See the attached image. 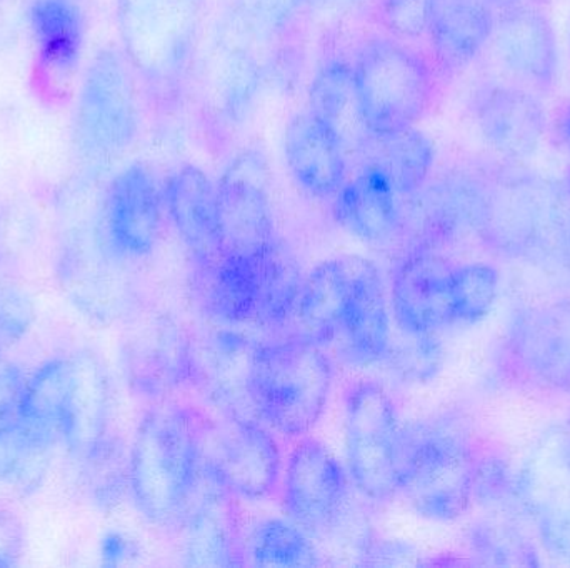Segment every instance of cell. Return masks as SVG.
<instances>
[{
	"label": "cell",
	"instance_id": "obj_11",
	"mask_svg": "<svg viewBox=\"0 0 570 568\" xmlns=\"http://www.w3.org/2000/svg\"><path fill=\"white\" fill-rule=\"evenodd\" d=\"M279 489L288 519L308 536H322L335 527L347 502V474L321 440L305 436L288 454Z\"/></svg>",
	"mask_w": 570,
	"mask_h": 568
},
{
	"label": "cell",
	"instance_id": "obj_5",
	"mask_svg": "<svg viewBox=\"0 0 570 568\" xmlns=\"http://www.w3.org/2000/svg\"><path fill=\"white\" fill-rule=\"evenodd\" d=\"M200 460L204 479L234 499H267L283 479L279 444L257 417H200Z\"/></svg>",
	"mask_w": 570,
	"mask_h": 568
},
{
	"label": "cell",
	"instance_id": "obj_12",
	"mask_svg": "<svg viewBox=\"0 0 570 568\" xmlns=\"http://www.w3.org/2000/svg\"><path fill=\"white\" fill-rule=\"evenodd\" d=\"M518 492L549 552L570 560V423L542 437L519 476Z\"/></svg>",
	"mask_w": 570,
	"mask_h": 568
},
{
	"label": "cell",
	"instance_id": "obj_6",
	"mask_svg": "<svg viewBox=\"0 0 570 568\" xmlns=\"http://www.w3.org/2000/svg\"><path fill=\"white\" fill-rule=\"evenodd\" d=\"M399 426L394 400L382 383L362 380L345 396V452L355 489L385 504L399 490Z\"/></svg>",
	"mask_w": 570,
	"mask_h": 568
},
{
	"label": "cell",
	"instance_id": "obj_40",
	"mask_svg": "<svg viewBox=\"0 0 570 568\" xmlns=\"http://www.w3.org/2000/svg\"><path fill=\"white\" fill-rule=\"evenodd\" d=\"M36 319V306L19 289H0V357L23 339Z\"/></svg>",
	"mask_w": 570,
	"mask_h": 568
},
{
	"label": "cell",
	"instance_id": "obj_13",
	"mask_svg": "<svg viewBox=\"0 0 570 568\" xmlns=\"http://www.w3.org/2000/svg\"><path fill=\"white\" fill-rule=\"evenodd\" d=\"M454 269L448 259L429 249L412 250L397 263L391 299L399 329L438 333L455 323Z\"/></svg>",
	"mask_w": 570,
	"mask_h": 568
},
{
	"label": "cell",
	"instance_id": "obj_15",
	"mask_svg": "<svg viewBox=\"0 0 570 568\" xmlns=\"http://www.w3.org/2000/svg\"><path fill=\"white\" fill-rule=\"evenodd\" d=\"M164 192L144 163L126 167L106 197V233L120 256H149L163 230Z\"/></svg>",
	"mask_w": 570,
	"mask_h": 568
},
{
	"label": "cell",
	"instance_id": "obj_14",
	"mask_svg": "<svg viewBox=\"0 0 570 568\" xmlns=\"http://www.w3.org/2000/svg\"><path fill=\"white\" fill-rule=\"evenodd\" d=\"M475 122L489 149L512 162L535 156L548 132L538 92L515 82L485 87L475 102Z\"/></svg>",
	"mask_w": 570,
	"mask_h": 568
},
{
	"label": "cell",
	"instance_id": "obj_18",
	"mask_svg": "<svg viewBox=\"0 0 570 568\" xmlns=\"http://www.w3.org/2000/svg\"><path fill=\"white\" fill-rule=\"evenodd\" d=\"M391 336V317L381 272L371 260L352 257L351 296L337 336L342 356L357 366L381 362Z\"/></svg>",
	"mask_w": 570,
	"mask_h": 568
},
{
	"label": "cell",
	"instance_id": "obj_37",
	"mask_svg": "<svg viewBox=\"0 0 570 568\" xmlns=\"http://www.w3.org/2000/svg\"><path fill=\"white\" fill-rule=\"evenodd\" d=\"M399 329V327H397ZM444 352L438 333H392L384 360L404 382L424 383L441 369Z\"/></svg>",
	"mask_w": 570,
	"mask_h": 568
},
{
	"label": "cell",
	"instance_id": "obj_36",
	"mask_svg": "<svg viewBox=\"0 0 570 568\" xmlns=\"http://www.w3.org/2000/svg\"><path fill=\"white\" fill-rule=\"evenodd\" d=\"M104 259L99 256H89L87 252H76L70 247L69 253L62 257L63 287L70 299L82 312L90 317H104L109 312L110 272L102 266Z\"/></svg>",
	"mask_w": 570,
	"mask_h": 568
},
{
	"label": "cell",
	"instance_id": "obj_2",
	"mask_svg": "<svg viewBox=\"0 0 570 568\" xmlns=\"http://www.w3.org/2000/svg\"><path fill=\"white\" fill-rule=\"evenodd\" d=\"M479 456L471 437L452 419L401 429L399 490L421 517L451 522L474 504Z\"/></svg>",
	"mask_w": 570,
	"mask_h": 568
},
{
	"label": "cell",
	"instance_id": "obj_19",
	"mask_svg": "<svg viewBox=\"0 0 570 568\" xmlns=\"http://www.w3.org/2000/svg\"><path fill=\"white\" fill-rule=\"evenodd\" d=\"M288 169L302 189L318 199L334 197L344 186L347 163L341 137L312 112L297 113L284 136Z\"/></svg>",
	"mask_w": 570,
	"mask_h": 568
},
{
	"label": "cell",
	"instance_id": "obj_17",
	"mask_svg": "<svg viewBox=\"0 0 570 568\" xmlns=\"http://www.w3.org/2000/svg\"><path fill=\"white\" fill-rule=\"evenodd\" d=\"M519 372L546 389L570 390V312L559 307L522 310L508 333Z\"/></svg>",
	"mask_w": 570,
	"mask_h": 568
},
{
	"label": "cell",
	"instance_id": "obj_45",
	"mask_svg": "<svg viewBox=\"0 0 570 568\" xmlns=\"http://www.w3.org/2000/svg\"><path fill=\"white\" fill-rule=\"evenodd\" d=\"M492 9L501 12H509V10L524 9V7H539V3L544 0H485Z\"/></svg>",
	"mask_w": 570,
	"mask_h": 568
},
{
	"label": "cell",
	"instance_id": "obj_1",
	"mask_svg": "<svg viewBox=\"0 0 570 568\" xmlns=\"http://www.w3.org/2000/svg\"><path fill=\"white\" fill-rule=\"evenodd\" d=\"M200 413L157 409L147 413L129 450V492L149 522L179 526L203 489Z\"/></svg>",
	"mask_w": 570,
	"mask_h": 568
},
{
	"label": "cell",
	"instance_id": "obj_8",
	"mask_svg": "<svg viewBox=\"0 0 570 568\" xmlns=\"http://www.w3.org/2000/svg\"><path fill=\"white\" fill-rule=\"evenodd\" d=\"M200 0H119L130 62L163 93L176 89L189 60Z\"/></svg>",
	"mask_w": 570,
	"mask_h": 568
},
{
	"label": "cell",
	"instance_id": "obj_32",
	"mask_svg": "<svg viewBox=\"0 0 570 568\" xmlns=\"http://www.w3.org/2000/svg\"><path fill=\"white\" fill-rule=\"evenodd\" d=\"M59 437L19 416L0 423V482L17 489H36L49 466Z\"/></svg>",
	"mask_w": 570,
	"mask_h": 568
},
{
	"label": "cell",
	"instance_id": "obj_26",
	"mask_svg": "<svg viewBox=\"0 0 570 568\" xmlns=\"http://www.w3.org/2000/svg\"><path fill=\"white\" fill-rule=\"evenodd\" d=\"M351 283L352 257L324 260L305 277L294 313L298 337L318 346L337 339Z\"/></svg>",
	"mask_w": 570,
	"mask_h": 568
},
{
	"label": "cell",
	"instance_id": "obj_34",
	"mask_svg": "<svg viewBox=\"0 0 570 568\" xmlns=\"http://www.w3.org/2000/svg\"><path fill=\"white\" fill-rule=\"evenodd\" d=\"M246 556L259 567H312L318 556L312 537L291 519H266L257 524L244 544Z\"/></svg>",
	"mask_w": 570,
	"mask_h": 568
},
{
	"label": "cell",
	"instance_id": "obj_38",
	"mask_svg": "<svg viewBox=\"0 0 570 568\" xmlns=\"http://www.w3.org/2000/svg\"><path fill=\"white\" fill-rule=\"evenodd\" d=\"M452 292H454L455 322H479L491 312L498 299V270L488 263L455 266Z\"/></svg>",
	"mask_w": 570,
	"mask_h": 568
},
{
	"label": "cell",
	"instance_id": "obj_23",
	"mask_svg": "<svg viewBox=\"0 0 570 568\" xmlns=\"http://www.w3.org/2000/svg\"><path fill=\"white\" fill-rule=\"evenodd\" d=\"M72 363V389L63 419L62 440L70 452L82 457L107 436L110 382L102 360L92 350H80Z\"/></svg>",
	"mask_w": 570,
	"mask_h": 568
},
{
	"label": "cell",
	"instance_id": "obj_3",
	"mask_svg": "<svg viewBox=\"0 0 570 568\" xmlns=\"http://www.w3.org/2000/svg\"><path fill=\"white\" fill-rule=\"evenodd\" d=\"M334 369L322 346L304 339L257 346L249 373L256 416L287 439L311 436L331 396Z\"/></svg>",
	"mask_w": 570,
	"mask_h": 568
},
{
	"label": "cell",
	"instance_id": "obj_43",
	"mask_svg": "<svg viewBox=\"0 0 570 568\" xmlns=\"http://www.w3.org/2000/svg\"><path fill=\"white\" fill-rule=\"evenodd\" d=\"M22 386L20 370L0 360V423L16 409Z\"/></svg>",
	"mask_w": 570,
	"mask_h": 568
},
{
	"label": "cell",
	"instance_id": "obj_4",
	"mask_svg": "<svg viewBox=\"0 0 570 568\" xmlns=\"http://www.w3.org/2000/svg\"><path fill=\"white\" fill-rule=\"evenodd\" d=\"M352 73L362 122L371 136L414 127L434 99L431 63L397 40H368L358 50Z\"/></svg>",
	"mask_w": 570,
	"mask_h": 568
},
{
	"label": "cell",
	"instance_id": "obj_44",
	"mask_svg": "<svg viewBox=\"0 0 570 568\" xmlns=\"http://www.w3.org/2000/svg\"><path fill=\"white\" fill-rule=\"evenodd\" d=\"M130 544L119 534H109L102 542L104 562L117 566L129 556Z\"/></svg>",
	"mask_w": 570,
	"mask_h": 568
},
{
	"label": "cell",
	"instance_id": "obj_39",
	"mask_svg": "<svg viewBox=\"0 0 570 568\" xmlns=\"http://www.w3.org/2000/svg\"><path fill=\"white\" fill-rule=\"evenodd\" d=\"M474 546L479 556L485 557L489 564L501 566H532L531 546L515 532L514 527L505 524H482L474 536Z\"/></svg>",
	"mask_w": 570,
	"mask_h": 568
},
{
	"label": "cell",
	"instance_id": "obj_24",
	"mask_svg": "<svg viewBox=\"0 0 570 568\" xmlns=\"http://www.w3.org/2000/svg\"><path fill=\"white\" fill-rule=\"evenodd\" d=\"M167 212L194 259H209L217 249V186L196 166H184L164 190Z\"/></svg>",
	"mask_w": 570,
	"mask_h": 568
},
{
	"label": "cell",
	"instance_id": "obj_20",
	"mask_svg": "<svg viewBox=\"0 0 570 568\" xmlns=\"http://www.w3.org/2000/svg\"><path fill=\"white\" fill-rule=\"evenodd\" d=\"M261 259L224 253L194 259V292L204 312L229 326L256 323Z\"/></svg>",
	"mask_w": 570,
	"mask_h": 568
},
{
	"label": "cell",
	"instance_id": "obj_21",
	"mask_svg": "<svg viewBox=\"0 0 570 568\" xmlns=\"http://www.w3.org/2000/svg\"><path fill=\"white\" fill-rule=\"evenodd\" d=\"M234 497L210 484L184 517V557L190 566H239L244 556Z\"/></svg>",
	"mask_w": 570,
	"mask_h": 568
},
{
	"label": "cell",
	"instance_id": "obj_46",
	"mask_svg": "<svg viewBox=\"0 0 570 568\" xmlns=\"http://www.w3.org/2000/svg\"><path fill=\"white\" fill-rule=\"evenodd\" d=\"M558 133L561 142L564 143L566 149L570 152V102L569 106L562 110L558 120Z\"/></svg>",
	"mask_w": 570,
	"mask_h": 568
},
{
	"label": "cell",
	"instance_id": "obj_25",
	"mask_svg": "<svg viewBox=\"0 0 570 568\" xmlns=\"http://www.w3.org/2000/svg\"><path fill=\"white\" fill-rule=\"evenodd\" d=\"M334 216L352 236L382 242L401 226L397 192L381 170L367 166L335 193Z\"/></svg>",
	"mask_w": 570,
	"mask_h": 568
},
{
	"label": "cell",
	"instance_id": "obj_33",
	"mask_svg": "<svg viewBox=\"0 0 570 568\" xmlns=\"http://www.w3.org/2000/svg\"><path fill=\"white\" fill-rule=\"evenodd\" d=\"M304 276L295 253L284 240L276 243L261 259L259 302L256 326L283 329L294 320Z\"/></svg>",
	"mask_w": 570,
	"mask_h": 568
},
{
	"label": "cell",
	"instance_id": "obj_7",
	"mask_svg": "<svg viewBox=\"0 0 570 568\" xmlns=\"http://www.w3.org/2000/svg\"><path fill=\"white\" fill-rule=\"evenodd\" d=\"M139 132L136 83L126 60L102 50L87 69L77 106L76 142L92 163L122 156Z\"/></svg>",
	"mask_w": 570,
	"mask_h": 568
},
{
	"label": "cell",
	"instance_id": "obj_9",
	"mask_svg": "<svg viewBox=\"0 0 570 568\" xmlns=\"http://www.w3.org/2000/svg\"><path fill=\"white\" fill-rule=\"evenodd\" d=\"M559 187L531 173H504L485 186L478 233L511 256H541Z\"/></svg>",
	"mask_w": 570,
	"mask_h": 568
},
{
	"label": "cell",
	"instance_id": "obj_22",
	"mask_svg": "<svg viewBox=\"0 0 570 568\" xmlns=\"http://www.w3.org/2000/svg\"><path fill=\"white\" fill-rule=\"evenodd\" d=\"M494 9L485 0H428V32L444 70L468 67L494 36Z\"/></svg>",
	"mask_w": 570,
	"mask_h": 568
},
{
	"label": "cell",
	"instance_id": "obj_29",
	"mask_svg": "<svg viewBox=\"0 0 570 568\" xmlns=\"http://www.w3.org/2000/svg\"><path fill=\"white\" fill-rule=\"evenodd\" d=\"M371 163L387 177L397 196H414L424 189L435 160L434 142L414 127L368 136L364 142Z\"/></svg>",
	"mask_w": 570,
	"mask_h": 568
},
{
	"label": "cell",
	"instance_id": "obj_41",
	"mask_svg": "<svg viewBox=\"0 0 570 568\" xmlns=\"http://www.w3.org/2000/svg\"><path fill=\"white\" fill-rule=\"evenodd\" d=\"M384 26L399 37H419L428 29V0H382Z\"/></svg>",
	"mask_w": 570,
	"mask_h": 568
},
{
	"label": "cell",
	"instance_id": "obj_35",
	"mask_svg": "<svg viewBox=\"0 0 570 568\" xmlns=\"http://www.w3.org/2000/svg\"><path fill=\"white\" fill-rule=\"evenodd\" d=\"M80 459L90 499L102 509L120 502L129 490V452L124 444L106 436Z\"/></svg>",
	"mask_w": 570,
	"mask_h": 568
},
{
	"label": "cell",
	"instance_id": "obj_27",
	"mask_svg": "<svg viewBox=\"0 0 570 568\" xmlns=\"http://www.w3.org/2000/svg\"><path fill=\"white\" fill-rule=\"evenodd\" d=\"M30 27L37 43L40 82L69 79L83 46V16L76 0H33Z\"/></svg>",
	"mask_w": 570,
	"mask_h": 568
},
{
	"label": "cell",
	"instance_id": "obj_31",
	"mask_svg": "<svg viewBox=\"0 0 570 568\" xmlns=\"http://www.w3.org/2000/svg\"><path fill=\"white\" fill-rule=\"evenodd\" d=\"M72 359L47 360L23 380L16 416L62 439L63 419L72 389Z\"/></svg>",
	"mask_w": 570,
	"mask_h": 568
},
{
	"label": "cell",
	"instance_id": "obj_28",
	"mask_svg": "<svg viewBox=\"0 0 570 568\" xmlns=\"http://www.w3.org/2000/svg\"><path fill=\"white\" fill-rule=\"evenodd\" d=\"M257 346L236 333H220L209 340L199 363L193 360V376H200V383L226 416L257 417L249 396L250 363Z\"/></svg>",
	"mask_w": 570,
	"mask_h": 568
},
{
	"label": "cell",
	"instance_id": "obj_16",
	"mask_svg": "<svg viewBox=\"0 0 570 568\" xmlns=\"http://www.w3.org/2000/svg\"><path fill=\"white\" fill-rule=\"evenodd\" d=\"M491 42L499 62L515 83L534 92L554 89L559 76L558 37L539 7L499 13Z\"/></svg>",
	"mask_w": 570,
	"mask_h": 568
},
{
	"label": "cell",
	"instance_id": "obj_42",
	"mask_svg": "<svg viewBox=\"0 0 570 568\" xmlns=\"http://www.w3.org/2000/svg\"><path fill=\"white\" fill-rule=\"evenodd\" d=\"M26 532L16 514L0 509V568L16 567L22 559Z\"/></svg>",
	"mask_w": 570,
	"mask_h": 568
},
{
	"label": "cell",
	"instance_id": "obj_10",
	"mask_svg": "<svg viewBox=\"0 0 570 568\" xmlns=\"http://www.w3.org/2000/svg\"><path fill=\"white\" fill-rule=\"evenodd\" d=\"M266 166L254 152L230 163L217 183V249L224 256L263 257L279 239L266 189Z\"/></svg>",
	"mask_w": 570,
	"mask_h": 568
},
{
	"label": "cell",
	"instance_id": "obj_30",
	"mask_svg": "<svg viewBox=\"0 0 570 568\" xmlns=\"http://www.w3.org/2000/svg\"><path fill=\"white\" fill-rule=\"evenodd\" d=\"M308 112L337 132L344 147L348 140H361L364 146L367 139H362L357 132H368L358 110L352 66L344 60H328L318 69L308 92Z\"/></svg>",
	"mask_w": 570,
	"mask_h": 568
}]
</instances>
